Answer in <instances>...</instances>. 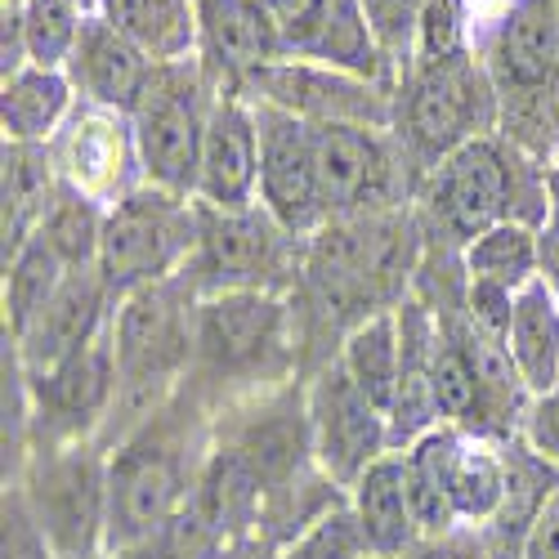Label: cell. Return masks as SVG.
I'll list each match as a JSON object with an SVG mask.
<instances>
[{"mask_svg": "<svg viewBox=\"0 0 559 559\" xmlns=\"http://www.w3.org/2000/svg\"><path fill=\"white\" fill-rule=\"evenodd\" d=\"M421 251L426 238L412 206L328 219L313 238H305L300 277L287 292L296 318L300 381H309L322 362H332L354 328L399 309L412 296Z\"/></svg>", "mask_w": 559, "mask_h": 559, "instance_id": "cell-1", "label": "cell"}, {"mask_svg": "<svg viewBox=\"0 0 559 559\" xmlns=\"http://www.w3.org/2000/svg\"><path fill=\"white\" fill-rule=\"evenodd\" d=\"M215 416L211 407L179 385L148 421H139L108 452V555L126 559L148 546L193 506L202 465L211 456Z\"/></svg>", "mask_w": 559, "mask_h": 559, "instance_id": "cell-2", "label": "cell"}, {"mask_svg": "<svg viewBox=\"0 0 559 559\" xmlns=\"http://www.w3.org/2000/svg\"><path fill=\"white\" fill-rule=\"evenodd\" d=\"M421 238L435 247L465 251L479 233L520 219L533 228L550 224V179L537 157L497 130L443 157L412 198Z\"/></svg>", "mask_w": 559, "mask_h": 559, "instance_id": "cell-3", "label": "cell"}, {"mask_svg": "<svg viewBox=\"0 0 559 559\" xmlns=\"http://www.w3.org/2000/svg\"><path fill=\"white\" fill-rule=\"evenodd\" d=\"M300 381L292 300L277 292H224L198 300L189 385L211 416Z\"/></svg>", "mask_w": 559, "mask_h": 559, "instance_id": "cell-4", "label": "cell"}, {"mask_svg": "<svg viewBox=\"0 0 559 559\" xmlns=\"http://www.w3.org/2000/svg\"><path fill=\"white\" fill-rule=\"evenodd\" d=\"M198 292L189 277L175 273L166 283L139 287L117 300L112 313V354H117V407L104 430V448L112 452L139 421L170 403L193 371L198 341Z\"/></svg>", "mask_w": 559, "mask_h": 559, "instance_id": "cell-5", "label": "cell"}, {"mask_svg": "<svg viewBox=\"0 0 559 559\" xmlns=\"http://www.w3.org/2000/svg\"><path fill=\"white\" fill-rule=\"evenodd\" d=\"M501 99V134L550 166L559 157V0H515L479 36Z\"/></svg>", "mask_w": 559, "mask_h": 559, "instance_id": "cell-6", "label": "cell"}, {"mask_svg": "<svg viewBox=\"0 0 559 559\" xmlns=\"http://www.w3.org/2000/svg\"><path fill=\"white\" fill-rule=\"evenodd\" d=\"M399 148L407 153L416 179H426L443 157L501 130V99L488 63L475 55L407 63L394 85V121Z\"/></svg>", "mask_w": 559, "mask_h": 559, "instance_id": "cell-7", "label": "cell"}, {"mask_svg": "<svg viewBox=\"0 0 559 559\" xmlns=\"http://www.w3.org/2000/svg\"><path fill=\"white\" fill-rule=\"evenodd\" d=\"M55 559L108 555V448L59 443L32 448L23 484L14 488Z\"/></svg>", "mask_w": 559, "mask_h": 559, "instance_id": "cell-8", "label": "cell"}, {"mask_svg": "<svg viewBox=\"0 0 559 559\" xmlns=\"http://www.w3.org/2000/svg\"><path fill=\"white\" fill-rule=\"evenodd\" d=\"M198 251L183 264V277L198 296L224 292H277L287 296L300 277L305 238L287 233L260 202L242 211H215L202 206Z\"/></svg>", "mask_w": 559, "mask_h": 559, "instance_id": "cell-9", "label": "cell"}, {"mask_svg": "<svg viewBox=\"0 0 559 559\" xmlns=\"http://www.w3.org/2000/svg\"><path fill=\"white\" fill-rule=\"evenodd\" d=\"M202 211L198 198L166 193L157 183H144L104 215V242H99V273L117 300L139 287L166 283L183 273V264L198 251Z\"/></svg>", "mask_w": 559, "mask_h": 559, "instance_id": "cell-10", "label": "cell"}, {"mask_svg": "<svg viewBox=\"0 0 559 559\" xmlns=\"http://www.w3.org/2000/svg\"><path fill=\"white\" fill-rule=\"evenodd\" d=\"M215 99L219 95L211 90L198 59L157 63L144 99L130 112L148 183L179 198L198 193V162H202V139H206Z\"/></svg>", "mask_w": 559, "mask_h": 559, "instance_id": "cell-11", "label": "cell"}, {"mask_svg": "<svg viewBox=\"0 0 559 559\" xmlns=\"http://www.w3.org/2000/svg\"><path fill=\"white\" fill-rule=\"evenodd\" d=\"M313 157L328 219L403 211L421 189L407 153L385 126H313Z\"/></svg>", "mask_w": 559, "mask_h": 559, "instance_id": "cell-12", "label": "cell"}, {"mask_svg": "<svg viewBox=\"0 0 559 559\" xmlns=\"http://www.w3.org/2000/svg\"><path fill=\"white\" fill-rule=\"evenodd\" d=\"M305 416H309V443H313V465L328 475L341 492H349L367 465L390 456V416L371 403L349 371L332 358L322 362L305 381Z\"/></svg>", "mask_w": 559, "mask_h": 559, "instance_id": "cell-13", "label": "cell"}, {"mask_svg": "<svg viewBox=\"0 0 559 559\" xmlns=\"http://www.w3.org/2000/svg\"><path fill=\"white\" fill-rule=\"evenodd\" d=\"M27 399H32V448H59L85 439L99 443L117 407L112 328L85 349H76L72 358H63L59 367L27 377Z\"/></svg>", "mask_w": 559, "mask_h": 559, "instance_id": "cell-14", "label": "cell"}, {"mask_svg": "<svg viewBox=\"0 0 559 559\" xmlns=\"http://www.w3.org/2000/svg\"><path fill=\"white\" fill-rule=\"evenodd\" d=\"M45 148H50L59 183H68L72 193L90 202H99L104 211L148 183L144 162H139V139H134L130 112L76 104L63 130Z\"/></svg>", "mask_w": 559, "mask_h": 559, "instance_id": "cell-15", "label": "cell"}, {"mask_svg": "<svg viewBox=\"0 0 559 559\" xmlns=\"http://www.w3.org/2000/svg\"><path fill=\"white\" fill-rule=\"evenodd\" d=\"M251 104H273L309 126H385L394 121V90L322 68L309 59H283L247 85Z\"/></svg>", "mask_w": 559, "mask_h": 559, "instance_id": "cell-16", "label": "cell"}, {"mask_svg": "<svg viewBox=\"0 0 559 559\" xmlns=\"http://www.w3.org/2000/svg\"><path fill=\"white\" fill-rule=\"evenodd\" d=\"M260 5L277 23V32H283L292 59L341 68L385 90L399 85V68L381 55L358 0H260Z\"/></svg>", "mask_w": 559, "mask_h": 559, "instance_id": "cell-17", "label": "cell"}, {"mask_svg": "<svg viewBox=\"0 0 559 559\" xmlns=\"http://www.w3.org/2000/svg\"><path fill=\"white\" fill-rule=\"evenodd\" d=\"M255 121H260V206L296 238H313L328 224L318 193L313 126L273 104H255Z\"/></svg>", "mask_w": 559, "mask_h": 559, "instance_id": "cell-18", "label": "cell"}, {"mask_svg": "<svg viewBox=\"0 0 559 559\" xmlns=\"http://www.w3.org/2000/svg\"><path fill=\"white\" fill-rule=\"evenodd\" d=\"M283 59L292 50L260 0H198V63L215 95L247 99V85Z\"/></svg>", "mask_w": 559, "mask_h": 559, "instance_id": "cell-19", "label": "cell"}, {"mask_svg": "<svg viewBox=\"0 0 559 559\" xmlns=\"http://www.w3.org/2000/svg\"><path fill=\"white\" fill-rule=\"evenodd\" d=\"M112 313H117V296L104 283L99 264L68 269L55 300L36 313V322L23 336H14L5 345L14 349L27 377H40V371H50L63 358H72L76 349H85L90 341H99L112 328Z\"/></svg>", "mask_w": 559, "mask_h": 559, "instance_id": "cell-20", "label": "cell"}, {"mask_svg": "<svg viewBox=\"0 0 559 559\" xmlns=\"http://www.w3.org/2000/svg\"><path fill=\"white\" fill-rule=\"evenodd\" d=\"M202 206L242 211L260 202V121L255 104L238 95H219L202 139L198 193Z\"/></svg>", "mask_w": 559, "mask_h": 559, "instance_id": "cell-21", "label": "cell"}, {"mask_svg": "<svg viewBox=\"0 0 559 559\" xmlns=\"http://www.w3.org/2000/svg\"><path fill=\"white\" fill-rule=\"evenodd\" d=\"M63 72H68L81 104L134 112L139 99H144L148 81H153V72H157V63L139 50L134 40H126L104 14H90Z\"/></svg>", "mask_w": 559, "mask_h": 559, "instance_id": "cell-22", "label": "cell"}, {"mask_svg": "<svg viewBox=\"0 0 559 559\" xmlns=\"http://www.w3.org/2000/svg\"><path fill=\"white\" fill-rule=\"evenodd\" d=\"M501 448H506V501H501L497 515L475 533H479L488 559H520L533 524L542 520L546 501L559 492V471L542 452H533L520 435L506 439Z\"/></svg>", "mask_w": 559, "mask_h": 559, "instance_id": "cell-23", "label": "cell"}, {"mask_svg": "<svg viewBox=\"0 0 559 559\" xmlns=\"http://www.w3.org/2000/svg\"><path fill=\"white\" fill-rule=\"evenodd\" d=\"M349 510L358 515L367 546L377 559H403L421 546V524H416L407 475H403V452L381 456L377 465H367V475L345 492Z\"/></svg>", "mask_w": 559, "mask_h": 559, "instance_id": "cell-24", "label": "cell"}, {"mask_svg": "<svg viewBox=\"0 0 559 559\" xmlns=\"http://www.w3.org/2000/svg\"><path fill=\"white\" fill-rule=\"evenodd\" d=\"M59 170L50 162V148L45 144H5V157H0V198H5V219H0V233H5V264L36 238V228L45 219V211L59 198Z\"/></svg>", "mask_w": 559, "mask_h": 559, "instance_id": "cell-25", "label": "cell"}, {"mask_svg": "<svg viewBox=\"0 0 559 559\" xmlns=\"http://www.w3.org/2000/svg\"><path fill=\"white\" fill-rule=\"evenodd\" d=\"M76 90L63 68H23L0 81V126L5 144H50L76 108Z\"/></svg>", "mask_w": 559, "mask_h": 559, "instance_id": "cell-26", "label": "cell"}, {"mask_svg": "<svg viewBox=\"0 0 559 559\" xmlns=\"http://www.w3.org/2000/svg\"><path fill=\"white\" fill-rule=\"evenodd\" d=\"M99 14L153 63L198 59V0H99Z\"/></svg>", "mask_w": 559, "mask_h": 559, "instance_id": "cell-27", "label": "cell"}, {"mask_svg": "<svg viewBox=\"0 0 559 559\" xmlns=\"http://www.w3.org/2000/svg\"><path fill=\"white\" fill-rule=\"evenodd\" d=\"M506 349L515 358L524 385L537 394H546L559 381V296L546 277L528 283L515 296V313H510V336Z\"/></svg>", "mask_w": 559, "mask_h": 559, "instance_id": "cell-28", "label": "cell"}, {"mask_svg": "<svg viewBox=\"0 0 559 559\" xmlns=\"http://www.w3.org/2000/svg\"><path fill=\"white\" fill-rule=\"evenodd\" d=\"M336 362L349 371V381L390 416L399 371H403V336H399V309L367 318L362 328H354L336 354Z\"/></svg>", "mask_w": 559, "mask_h": 559, "instance_id": "cell-29", "label": "cell"}, {"mask_svg": "<svg viewBox=\"0 0 559 559\" xmlns=\"http://www.w3.org/2000/svg\"><path fill=\"white\" fill-rule=\"evenodd\" d=\"M465 260V277H479V283H497L506 292H524L528 283L542 277V228L506 219L461 251Z\"/></svg>", "mask_w": 559, "mask_h": 559, "instance_id": "cell-30", "label": "cell"}, {"mask_svg": "<svg viewBox=\"0 0 559 559\" xmlns=\"http://www.w3.org/2000/svg\"><path fill=\"white\" fill-rule=\"evenodd\" d=\"M68 277V264L45 247L40 238H32L10 264H5V341L23 336L36 313L55 300L59 283Z\"/></svg>", "mask_w": 559, "mask_h": 559, "instance_id": "cell-31", "label": "cell"}, {"mask_svg": "<svg viewBox=\"0 0 559 559\" xmlns=\"http://www.w3.org/2000/svg\"><path fill=\"white\" fill-rule=\"evenodd\" d=\"M104 206L99 202H90L81 193H72L68 183L59 189L55 206L45 211L40 228H36V238L50 247L68 269H90V264H99V242H104Z\"/></svg>", "mask_w": 559, "mask_h": 559, "instance_id": "cell-32", "label": "cell"}, {"mask_svg": "<svg viewBox=\"0 0 559 559\" xmlns=\"http://www.w3.org/2000/svg\"><path fill=\"white\" fill-rule=\"evenodd\" d=\"M479 50V27L465 0H426L416 19V40L407 63H439Z\"/></svg>", "mask_w": 559, "mask_h": 559, "instance_id": "cell-33", "label": "cell"}, {"mask_svg": "<svg viewBox=\"0 0 559 559\" xmlns=\"http://www.w3.org/2000/svg\"><path fill=\"white\" fill-rule=\"evenodd\" d=\"M19 10H23L27 59L36 68H68L90 14H81L72 0H27V5H19Z\"/></svg>", "mask_w": 559, "mask_h": 559, "instance_id": "cell-34", "label": "cell"}, {"mask_svg": "<svg viewBox=\"0 0 559 559\" xmlns=\"http://www.w3.org/2000/svg\"><path fill=\"white\" fill-rule=\"evenodd\" d=\"M283 559H377V555H371L367 533L349 510V497H341L283 546Z\"/></svg>", "mask_w": 559, "mask_h": 559, "instance_id": "cell-35", "label": "cell"}, {"mask_svg": "<svg viewBox=\"0 0 559 559\" xmlns=\"http://www.w3.org/2000/svg\"><path fill=\"white\" fill-rule=\"evenodd\" d=\"M362 5V19L377 36L381 55L403 72L407 59H412V40H416V19H421V5L426 0H358Z\"/></svg>", "mask_w": 559, "mask_h": 559, "instance_id": "cell-36", "label": "cell"}, {"mask_svg": "<svg viewBox=\"0 0 559 559\" xmlns=\"http://www.w3.org/2000/svg\"><path fill=\"white\" fill-rule=\"evenodd\" d=\"M520 439H524L533 452H542V456L555 465V471H559V381H555L546 394H537V399L528 403V416H524Z\"/></svg>", "mask_w": 559, "mask_h": 559, "instance_id": "cell-37", "label": "cell"}, {"mask_svg": "<svg viewBox=\"0 0 559 559\" xmlns=\"http://www.w3.org/2000/svg\"><path fill=\"white\" fill-rule=\"evenodd\" d=\"M32 68L27 59V36H23V10L19 5H0V81Z\"/></svg>", "mask_w": 559, "mask_h": 559, "instance_id": "cell-38", "label": "cell"}, {"mask_svg": "<svg viewBox=\"0 0 559 559\" xmlns=\"http://www.w3.org/2000/svg\"><path fill=\"white\" fill-rule=\"evenodd\" d=\"M403 559H488V550H484V542H479L475 528H461V533L421 542V546H416L412 555H403Z\"/></svg>", "mask_w": 559, "mask_h": 559, "instance_id": "cell-39", "label": "cell"}, {"mask_svg": "<svg viewBox=\"0 0 559 559\" xmlns=\"http://www.w3.org/2000/svg\"><path fill=\"white\" fill-rule=\"evenodd\" d=\"M520 559H559V492L546 501L542 520L533 524V533H528Z\"/></svg>", "mask_w": 559, "mask_h": 559, "instance_id": "cell-40", "label": "cell"}, {"mask_svg": "<svg viewBox=\"0 0 559 559\" xmlns=\"http://www.w3.org/2000/svg\"><path fill=\"white\" fill-rule=\"evenodd\" d=\"M542 277L559 296V228H542Z\"/></svg>", "mask_w": 559, "mask_h": 559, "instance_id": "cell-41", "label": "cell"}, {"mask_svg": "<svg viewBox=\"0 0 559 559\" xmlns=\"http://www.w3.org/2000/svg\"><path fill=\"white\" fill-rule=\"evenodd\" d=\"M465 5H471V14H475V27H479V36H484V27H492L510 5H515V0H465Z\"/></svg>", "mask_w": 559, "mask_h": 559, "instance_id": "cell-42", "label": "cell"}, {"mask_svg": "<svg viewBox=\"0 0 559 559\" xmlns=\"http://www.w3.org/2000/svg\"><path fill=\"white\" fill-rule=\"evenodd\" d=\"M546 179H550V224L546 228H559V157L546 166Z\"/></svg>", "mask_w": 559, "mask_h": 559, "instance_id": "cell-43", "label": "cell"}, {"mask_svg": "<svg viewBox=\"0 0 559 559\" xmlns=\"http://www.w3.org/2000/svg\"><path fill=\"white\" fill-rule=\"evenodd\" d=\"M72 5H76L81 14H99V0H72Z\"/></svg>", "mask_w": 559, "mask_h": 559, "instance_id": "cell-44", "label": "cell"}, {"mask_svg": "<svg viewBox=\"0 0 559 559\" xmlns=\"http://www.w3.org/2000/svg\"><path fill=\"white\" fill-rule=\"evenodd\" d=\"M5 5H27V0H5Z\"/></svg>", "mask_w": 559, "mask_h": 559, "instance_id": "cell-45", "label": "cell"}]
</instances>
